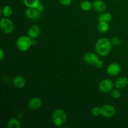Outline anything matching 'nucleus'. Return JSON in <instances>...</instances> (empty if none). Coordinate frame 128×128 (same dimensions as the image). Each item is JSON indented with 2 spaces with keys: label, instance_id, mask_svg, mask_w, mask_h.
<instances>
[{
  "label": "nucleus",
  "instance_id": "obj_13",
  "mask_svg": "<svg viewBox=\"0 0 128 128\" xmlns=\"http://www.w3.org/2000/svg\"><path fill=\"white\" fill-rule=\"evenodd\" d=\"M41 34V29L37 25H32L28 31V35L32 39H36Z\"/></svg>",
  "mask_w": 128,
  "mask_h": 128
},
{
  "label": "nucleus",
  "instance_id": "obj_14",
  "mask_svg": "<svg viewBox=\"0 0 128 128\" xmlns=\"http://www.w3.org/2000/svg\"><path fill=\"white\" fill-rule=\"evenodd\" d=\"M128 84V79L125 76H122L115 81L114 86L116 88L119 89V90H122L125 88Z\"/></svg>",
  "mask_w": 128,
  "mask_h": 128
},
{
  "label": "nucleus",
  "instance_id": "obj_21",
  "mask_svg": "<svg viewBox=\"0 0 128 128\" xmlns=\"http://www.w3.org/2000/svg\"><path fill=\"white\" fill-rule=\"evenodd\" d=\"M111 95L113 98L119 99L121 96L120 90H119V89L118 88L113 89V90L111 91Z\"/></svg>",
  "mask_w": 128,
  "mask_h": 128
},
{
  "label": "nucleus",
  "instance_id": "obj_19",
  "mask_svg": "<svg viewBox=\"0 0 128 128\" xmlns=\"http://www.w3.org/2000/svg\"><path fill=\"white\" fill-rule=\"evenodd\" d=\"M23 3L27 8H36L40 3V0H23Z\"/></svg>",
  "mask_w": 128,
  "mask_h": 128
},
{
  "label": "nucleus",
  "instance_id": "obj_11",
  "mask_svg": "<svg viewBox=\"0 0 128 128\" xmlns=\"http://www.w3.org/2000/svg\"><path fill=\"white\" fill-rule=\"evenodd\" d=\"M92 8L98 12H104L106 9V5L102 0H95L92 2Z\"/></svg>",
  "mask_w": 128,
  "mask_h": 128
},
{
  "label": "nucleus",
  "instance_id": "obj_17",
  "mask_svg": "<svg viewBox=\"0 0 128 128\" xmlns=\"http://www.w3.org/2000/svg\"><path fill=\"white\" fill-rule=\"evenodd\" d=\"M112 18V14L110 12H103L101 14L98 16V21H104V22H110L111 21Z\"/></svg>",
  "mask_w": 128,
  "mask_h": 128
},
{
  "label": "nucleus",
  "instance_id": "obj_2",
  "mask_svg": "<svg viewBox=\"0 0 128 128\" xmlns=\"http://www.w3.org/2000/svg\"><path fill=\"white\" fill-rule=\"evenodd\" d=\"M67 114L61 108H57L52 114V121L56 126H62L67 121Z\"/></svg>",
  "mask_w": 128,
  "mask_h": 128
},
{
  "label": "nucleus",
  "instance_id": "obj_16",
  "mask_svg": "<svg viewBox=\"0 0 128 128\" xmlns=\"http://www.w3.org/2000/svg\"><path fill=\"white\" fill-rule=\"evenodd\" d=\"M7 127L8 128H20L21 127V123L18 119L11 118L8 122Z\"/></svg>",
  "mask_w": 128,
  "mask_h": 128
},
{
  "label": "nucleus",
  "instance_id": "obj_4",
  "mask_svg": "<svg viewBox=\"0 0 128 128\" xmlns=\"http://www.w3.org/2000/svg\"><path fill=\"white\" fill-rule=\"evenodd\" d=\"M0 28L5 34H11L14 29V23L9 18L4 17L0 21Z\"/></svg>",
  "mask_w": 128,
  "mask_h": 128
},
{
  "label": "nucleus",
  "instance_id": "obj_6",
  "mask_svg": "<svg viewBox=\"0 0 128 128\" xmlns=\"http://www.w3.org/2000/svg\"><path fill=\"white\" fill-rule=\"evenodd\" d=\"M84 62L89 65H93L96 66V64L100 61L98 54L93 52H87L83 55L82 57Z\"/></svg>",
  "mask_w": 128,
  "mask_h": 128
},
{
  "label": "nucleus",
  "instance_id": "obj_5",
  "mask_svg": "<svg viewBox=\"0 0 128 128\" xmlns=\"http://www.w3.org/2000/svg\"><path fill=\"white\" fill-rule=\"evenodd\" d=\"M116 108L114 106L109 104L101 106V115L105 118H111L116 114Z\"/></svg>",
  "mask_w": 128,
  "mask_h": 128
},
{
  "label": "nucleus",
  "instance_id": "obj_1",
  "mask_svg": "<svg viewBox=\"0 0 128 128\" xmlns=\"http://www.w3.org/2000/svg\"><path fill=\"white\" fill-rule=\"evenodd\" d=\"M111 41L107 38H101L95 44V51L100 56H106L110 54L111 50Z\"/></svg>",
  "mask_w": 128,
  "mask_h": 128
},
{
  "label": "nucleus",
  "instance_id": "obj_27",
  "mask_svg": "<svg viewBox=\"0 0 128 128\" xmlns=\"http://www.w3.org/2000/svg\"><path fill=\"white\" fill-rule=\"evenodd\" d=\"M104 66V63H103V61L102 60H100V61L98 62V63L96 64V67H97L98 68H102Z\"/></svg>",
  "mask_w": 128,
  "mask_h": 128
},
{
  "label": "nucleus",
  "instance_id": "obj_24",
  "mask_svg": "<svg viewBox=\"0 0 128 128\" xmlns=\"http://www.w3.org/2000/svg\"><path fill=\"white\" fill-rule=\"evenodd\" d=\"M60 1V4L62 6H69L72 2V0H59Z\"/></svg>",
  "mask_w": 128,
  "mask_h": 128
},
{
  "label": "nucleus",
  "instance_id": "obj_18",
  "mask_svg": "<svg viewBox=\"0 0 128 128\" xmlns=\"http://www.w3.org/2000/svg\"><path fill=\"white\" fill-rule=\"evenodd\" d=\"M80 8L84 11H88L92 8V3L88 0H84L80 4Z\"/></svg>",
  "mask_w": 128,
  "mask_h": 128
},
{
  "label": "nucleus",
  "instance_id": "obj_23",
  "mask_svg": "<svg viewBox=\"0 0 128 128\" xmlns=\"http://www.w3.org/2000/svg\"><path fill=\"white\" fill-rule=\"evenodd\" d=\"M111 41L112 45H114V46H118V45H120L121 43V38L118 37V36H115V37L112 38Z\"/></svg>",
  "mask_w": 128,
  "mask_h": 128
},
{
  "label": "nucleus",
  "instance_id": "obj_7",
  "mask_svg": "<svg viewBox=\"0 0 128 128\" xmlns=\"http://www.w3.org/2000/svg\"><path fill=\"white\" fill-rule=\"evenodd\" d=\"M114 84L111 80L104 79L102 80L98 84V88L101 92L103 93H109L113 90Z\"/></svg>",
  "mask_w": 128,
  "mask_h": 128
},
{
  "label": "nucleus",
  "instance_id": "obj_20",
  "mask_svg": "<svg viewBox=\"0 0 128 128\" xmlns=\"http://www.w3.org/2000/svg\"><path fill=\"white\" fill-rule=\"evenodd\" d=\"M12 10L10 6H4L2 9V14L4 17L9 18L12 15Z\"/></svg>",
  "mask_w": 128,
  "mask_h": 128
},
{
  "label": "nucleus",
  "instance_id": "obj_15",
  "mask_svg": "<svg viewBox=\"0 0 128 128\" xmlns=\"http://www.w3.org/2000/svg\"><path fill=\"white\" fill-rule=\"evenodd\" d=\"M110 30V24L108 22L104 21H99L98 24V30L101 33H105Z\"/></svg>",
  "mask_w": 128,
  "mask_h": 128
},
{
  "label": "nucleus",
  "instance_id": "obj_25",
  "mask_svg": "<svg viewBox=\"0 0 128 128\" xmlns=\"http://www.w3.org/2000/svg\"><path fill=\"white\" fill-rule=\"evenodd\" d=\"M36 8L37 9L38 11L39 12H40L41 13H42V12L44 11L45 7H44V6L43 4H42L40 2V3L38 5V6Z\"/></svg>",
  "mask_w": 128,
  "mask_h": 128
},
{
  "label": "nucleus",
  "instance_id": "obj_8",
  "mask_svg": "<svg viewBox=\"0 0 128 128\" xmlns=\"http://www.w3.org/2000/svg\"><path fill=\"white\" fill-rule=\"evenodd\" d=\"M108 74L111 76H115L118 75L121 71V66L118 62H113L108 66L106 68Z\"/></svg>",
  "mask_w": 128,
  "mask_h": 128
},
{
  "label": "nucleus",
  "instance_id": "obj_26",
  "mask_svg": "<svg viewBox=\"0 0 128 128\" xmlns=\"http://www.w3.org/2000/svg\"><path fill=\"white\" fill-rule=\"evenodd\" d=\"M5 58V52L2 49L0 50V61H2Z\"/></svg>",
  "mask_w": 128,
  "mask_h": 128
},
{
  "label": "nucleus",
  "instance_id": "obj_3",
  "mask_svg": "<svg viewBox=\"0 0 128 128\" xmlns=\"http://www.w3.org/2000/svg\"><path fill=\"white\" fill-rule=\"evenodd\" d=\"M32 39L30 36L21 35L16 40V47L21 52H26L32 46Z\"/></svg>",
  "mask_w": 128,
  "mask_h": 128
},
{
  "label": "nucleus",
  "instance_id": "obj_12",
  "mask_svg": "<svg viewBox=\"0 0 128 128\" xmlns=\"http://www.w3.org/2000/svg\"><path fill=\"white\" fill-rule=\"evenodd\" d=\"M12 84L18 89H22L26 85V80L22 76H16L12 80Z\"/></svg>",
  "mask_w": 128,
  "mask_h": 128
},
{
  "label": "nucleus",
  "instance_id": "obj_9",
  "mask_svg": "<svg viewBox=\"0 0 128 128\" xmlns=\"http://www.w3.org/2000/svg\"><path fill=\"white\" fill-rule=\"evenodd\" d=\"M25 15L28 18L36 20L41 16V12L38 11L36 8H28L25 11Z\"/></svg>",
  "mask_w": 128,
  "mask_h": 128
},
{
  "label": "nucleus",
  "instance_id": "obj_10",
  "mask_svg": "<svg viewBox=\"0 0 128 128\" xmlns=\"http://www.w3.org/2000/svg\"><path fill=\"white\" fill-rule=\"evenodd\" d=\"M42 100L39 97H32L28 102V106L31 110H38L42 106Z\"/></svg>",
  "mask_w": 128,
  "mask_h": 128
},
{
  "label": "nucleus",
  "instance_id": "obj_22",
  "mask_svg": "<svg viewBox=\"0 0 128 128\" xmlns=\"http://www.w3.org/2000/svg\"><path fill=\"white\" fill-rule=\"evenodd\" d=\"M91 114L94 116H99L101 115V107L94 106L91 110Z\"/></svg>",
  "mask_w": 128,
  "mask_h": 128
}]
</instances>
